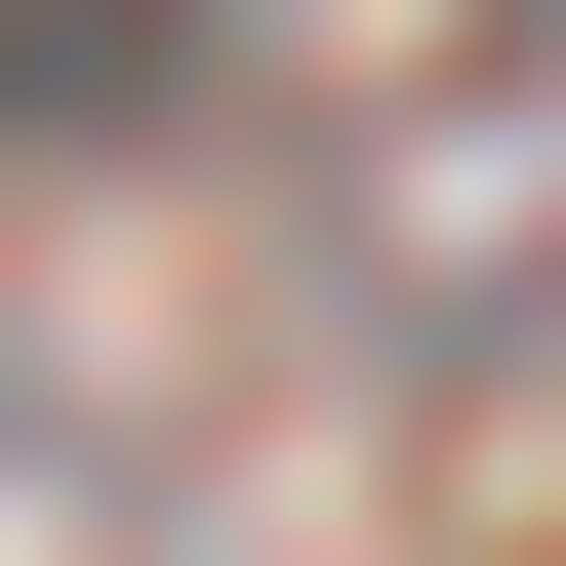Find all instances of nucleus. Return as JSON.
<instances>
[{
	"instance_id": "f257e3e1",
	"label": "nucleus",
	"mask_w": 566,
	"mask_h": 566,
	"mask_svg": "<svg viewBox=\"0 0 566 566\" xmlns=\"http://www.w3.org/2000/svg\"><path fill=\"white\" fill-rule=\"evenodd\" d=\"M202 41H243V0H0V163H41V122H163Z\"/></svg>"
},
{
	"instance_id": "f03ea898",
	"label": "nucleus",
	"mask_w": 566,
	"mask_h": 566,
	"mask_svg": "<svg viewBox=\"0 0 566 566\" xmlns=\"http://www.w3.org/2000/svg\"><path fill=\"white\" fill-rule=\"evenodd\" d=\"M485 82H566V0H485Z\"/></svg>"
}]
</instances>
